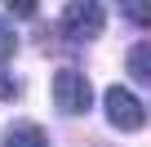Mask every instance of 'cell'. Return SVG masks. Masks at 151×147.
Masks as SVG:
<instances>
[{"label": "cell", "instance_id": "6da1fadb", "mask_svg": "<svg viewBox=\"0 0 151 147\" xmlns=\"http://www.w3.org/2000/svg\"><path fill=\"white\" fill-rule=\"evenodd\" d=\"M107 27V14L98 0H67V9H62V36L76 40V45H85V40H98Z\"/></svg>", "mask_w": 151, "mask_h": 147}, {"label": "cell", "instance_id": "7a4b0ae2", "mask_svg": "<svg viewBox=\"0 0 151 147\" xmlns=\"http://www.w3.org/2000/svg\"><path fill=\"white\" fill-rule=\"evenodd\" d=\"M89 103H93L89 80L80 76V71L62 67L58 76H53V107H58L62 116H85V112H89Z\"/></svg>", "mask_w": 151, "mask_h": 147}, {"label": "cell", "instance_id": "3957f363", "mask_svg": "<svg viewBox=\"0 0 151 147\" xmlns=\"http://www.w3.org/2000/svg\"><path fill=\"white\" fill-rule=\"evenodd\" d=\"M102 107H107V120H111L116 129H124V134L142 129V120H147L142 103H138V98H133L129 89H120V85H111V89L102 94Z\"/></svg>", "mask_w": 151, "mask_h": 147}, {"label": "cell", "instance_id": "277c9868", "mask_svg": "<svg viewBox=\"0 0 151 147\" xmlns=\"http://www.w3.org/2000/svg\"><path fill=\"white\" fill-rule=\"evenodd\" d=\"M0 147H49V138H45L40 125L22 120V125H14V129L5 134V143H0Z\"/></svg>", "mask_w": 151, "mask_h": 147}, {"label": "cell", "instance_id": "5b68a950", "mask_svg": "<svg viewBox=\"0 0 151 147\" xmlns=\"http://www.w3.org/2000/svg\"><path fill=\"white\" fill-rule=\"evenodd\" d=\"M129 76L142 80V85H151V40H142V45L129 49Z\"/></svg>", "mask_w": 151, "mask_h": 147}, {"label": "cell", "instance_id": "8992f818", "mask_svg": "<svg viewBox=\"0 0 151 147\" xmlns=\"http://www.w3.org/2000/svg\"><path fill=\"white\" fill-rule=\"evenodd\" d=\"M120 9H124V18H129V22L151 27V0H120Z\"/></svg>", "mask_w": 151, "mask_h": 147}, {"label": "cell", "instance_id": "52a82bcc", "mask_svg": "<svg viewBox=\"0 0 151 147\" xmlns=\"http://www.w3.org/2000/svg\"><path fill=\"white\" fill-rule=\"evenodd\" d=\"M14 49H18V36H14V27L0 18V62L5 58H14Z\"/></svg>", "mask_w": 151, "mask_h": 147}, {"label": "cell", "instance_id": "ba28073f", "mask_svg": "<svg viewBox=\"0 0 151 147\" xmlns=\"http://www.w3.org/2000/svg\"><path fill=\"white\" fill-rule=\"evenodd\" d=\"M0 98H5V103H9V98H18V85L5 76V62H0Z\"/></svg>", "mask_w": 151, "mask_h": 147}, {"label": "cell", "instance_id": "9c48e42d", "mask_svg": "<svg viewBox=\"0 0 151 147\" xmlns=\"http://www.w3.org/2000/svg\"><path fill=\"white\" fill-rule=\"evenodd\" d=\"M5 5H9L18 18H31V14H36V0H5Z\"/></svg>", "mask_w": 151, "mask_h": 147}]
</instances>
